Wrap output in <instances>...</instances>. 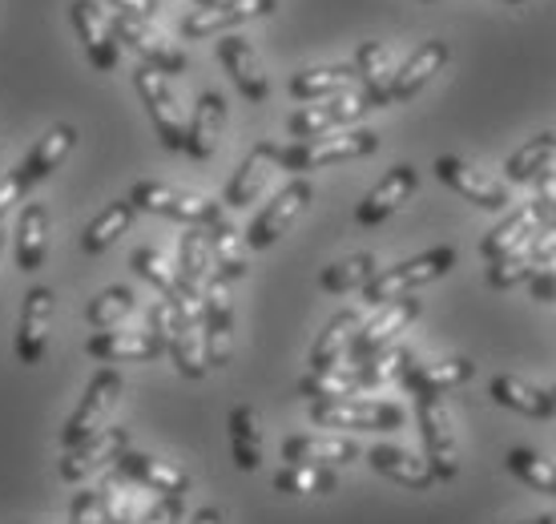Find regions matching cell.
<instances>
[{"instance_id": "1", "label": "cell", "mask_w": 556, "mask_h": 524, "mask_svg": "<svg viewBox=\"0 0 556 524\" xmlns=\"http://www.w3.org/2000/svg\"><path fill=\"white\" fill-rule=\"evenodd\" d=\"M379 150L376 129H355V134H323V138H303L291 146H275L270 141V158L275 166L306 174L319 166H339V162H355V158H371Z\"/></svg>"}, {"instance_id": "2", "label": "cell", "mask_w": 556, "mask_h": 524, "mask_svg": "<svg viewBox=\"0 0 556 524\" xmlns=\"http://www.w3.org/2000/svg\"><path fill=\"white\" fill-rule=\"evenodd\" d=\"M452 266H456V247H431V250H424V254H416V259L391 266V271H376V278L363 287V303L383 307V303H391V299H404L412 290L428 287L435 278H444Z\"/></svg>"}, {"instance_id": "3", "label": "cell", "mask_w": 556, "mask_h": 524, "mask_svg": "<svg viewBox=\"0 0 556 524\" xmlns=\"http://www.w3.org/2000/svg\"><path fill=\"white\" fill-rule=\"evenodd\" d=\"M129 202L146 214H162V219L186 222V226H214L218 219H226L218 202L210 198H198V194H186L178 186H166V182H134V190L126 194Z\"/></svg>"}, {"instance_id": "4", "label": "cell", "mask_w": 556, "mask_h": 524, "mask_svg": "<svg viewBox=\"0 0 556 524\" xmlns=\"http://www.w3.org/2000/svg\"><path fill=\"white\" fill-rule=\"evenodd\" d=\"M117 396H122V372L105 363V367H98V372L89 375L81 403H77L73 415L65 420V428H61V448H77L81 440L98 436V432L105 428V420H110Z\"/></svg>"}, {"instance_id": "5", "label": "cell", "mask_w": 556, "mask_h": 524, "mask_svg": "<svg viewBox=\"0 0 556 524\" xmlns=\"http://www.w3.org/2000/svg\"><path fill=\"white\" fill-rule=\"evenodd\" d=\"M230 351H235V295H230L226 278L210 275L206 290H202V355H206V372L226 367Z\"/></svg>"}, {"instance_id": "6", "label": "cell", "mask_w": 556, "mask_h": 524, "mask_svg": "<svg viewBox=\"0 0 556 524\" xmlns=\"http://www.w3.org/2000/svg\"><path fill=\"white\" fill-rule=\"evenodd\" d=\"M416 420H419V436H424V460H428V469L435 472V481H456L459 444H456V432H452V415H447L444 400L419 391Z\"/></svg>"}, {"instance_id": "7", "label": "cell", "mask_w": 556, "mask_h": 524, "mask_svg": "<svg viewBox=\"0 0 556 524\" xmlns=\"http://www.w3.org/2000/svg\"><path fill=\"white\" fill-rule=\"evenodd\" d=\"M311 420L323 428L343 432H395L404 428V408L383 400H315L311 403Z\"/></svg>"}, {"instance_id": "8", "label": "cell", "mask_w": 556, "mask_h": 524, "mask_svg": "<svg viewBox=\"0 0 556 524\" xmlns=\"http://www.w3.org/2000/svg\"><path fill=\"white\" fill-rule=\"evenodd\" d=\"M134 89H138L141 105L150 113V122H153V129H157L162 146H166L169 153L186 150V117H181L178 97H174L166 77L157 70H150V65H141V70H134Z\"/></svg>"}, {"instance_id": "9", "label": "cell", "mask_w": 556, "mask_h": 524, "mask_svg": "<svg viewBox=\"0 0 556 524\" xmlns=\"http://www.w3.org/2000/svg\"><path fill=\"white\" fill-rule=\"evenodd\" d=\"M367 110H371V101L348 89V93L323 97V101H311V105H303L299 113H291V117H287V134H291L294 141L323 138V134H334V129H343V125H355Z\"/></svg>"}, {"instance_id": "10", "label": "cell", "mask_w": 556, "mask_h": 524, "mask_svg": "<svg viewBox=\"0 0 556 524\" xmlns=\"http://www.w3.org/2000/svg\"><path fill=\"white\" fill-rule=\"evenodd\" d=\"M419 319V299L416 295H404V299H391V303H383V311H379L371 323H363L359 332H355V339H351V351H348V363L351 367H359V363H367L371 355H379L383 347H391L400 335L412 327Z\"/></svg>"}, {"instance_id": "11", "label": "cell", "mask_w": 556, "mask_h": 524, "mask_svg": "<svg viewBox=\"0 0 556 524\" xmlns=\"http://www.w3.org/2000/svg\"><path fill=\"white\" fill-rule=\"evenodd\" d=\"M311 194H315V186H311L306 178L287 182V186H282V190H278L263 210H258V219L251 222V230H247V247L251 250L275 247L278 238L291 230V222L311 207Z\"/></svg>"}, {"instance_id": "12", "label": "cell", "mask_w": 556, "mask_h": 524, "mask_svg": "<svg viewBox=\"0 0 556 524\" xmlns=\"http://www.w3.org/2000/svg\"><path fill=\"white\" fill-rule=\"evenodd\" d=\"M105 21H110L113 41L122 45V49H134V53L141 57V65L157 70L162 77L186 73V53L174 49L169 41H162V37L153 33V25H141V21H134V16H126V13H113V16H105Z\"/></svg>"}, {"instance_id": "13", "label": "cell", "mask_w": 556, "mask_h": 524, "mask_svg": "<svg viewBox=\"0 0 556 524\" xmlns=\"http://www.w3.org/2000/svg\"><path fill=\"white\" fill-rule=\"evenodd\" d=\"M556 259V230H536L532 238H525L516 250H508L504 259H496L488 266V287L492 290H513L520 283H529L536 271L553 266Z\"/></svg>"}, {"instance_id": "14", "label": "cell", "mask_w": 556, "mask_h": 524, "mask_svg": "<svg viewBox=\"0 0 556 524\" xmlns=\"http://www.w3.org/2000/svg\"><path fill=\"white\" fill-rule=\"evenodd\" d=\"M416 186H419V170L412 166V162L391 166L388 174L367 190V198H363L359 207H355V222H359L363 230L383 226L391 214H400V210H404V202L416 194Z\"/></svg>"}, {"instance_id": "15", "label": "cell", "mask_w": 556, "mask_h": 524, "mask_svg": "<svg viewBox=\"0 0 556 524\" xmlns=\"http://www.w3.org/2000/svg\"><path fill=\"white\" fill-rule=\"evenodd\" d=\"M129 448V428L126 424H113V428H101L98 436L81 440L77 448H65V460H61V481L65 484H81L89 476H98L105 464H117V456Z\"/></svg>"}, {"instance_id": "16", "label": "cell", "mask_w": 556, "mask_h": 524, "mask_svg": "<svg viewBox=\"0 0 556 524\" xmlns=\"http://www.w3.org/2000/svg\"><path fill=\"white\" fill-rule=\"evenodd\" d=\"M278 9V0H210V4H198L194 13L181 21V37H214V33H226V28H238L247 21H258V16H270Z\"/></svg>"}, {"instance_id": "17", "label": "cell", "mask_w": 556, "mask_h": 524, "mask_svg": "<svg viewBox=\"0 0 556 524\" xmlns=\"http://www.w3.org/2000/svg\"><path fill=\"white\" fill-rule=\"evenodd\" d=\"M70 21H73V33H77V41H81L85 57H89V65H93L98 73L117 70V61H122V45L113 41L110 21H105V9H101V4H93V0H73Z\"/></svg>"}, {"instance_id": "18", "label": "cell", "mask_w": 556, "mask_h": 524, "mask_svg": "<svg viewBox=\"0 0 556 524\" xmlns=\"http://www.w3.org/2000/svg\"><path fill=\"white\" fill-rule=\"evenodd\" d=\"M49 319H53V290L28 287L21 303V323H16V359L25 367H37L49 351Z\"/></svg>"}, {"instance_id": "19", "label": "cell", "mask_w": 556, "mask_h": 524, "mask_svg": "<svg viewBox=\"0 0 556 524\" xmlns=\"http://www.w3.org/2000/svg\"><path fill=\"white\" fill-rule=\"evenodd\" d=\"M89 359H101V363H150V359H162L166 355V339L150 327H141V332H93L89 335V344H85Z\"/></svg>"}, {"instance_id": "20", "label": "cell", "mask_w": 556, "mask_h": 524, "mask_svg": "<svg viewBox=\"0 0 556 524\" xmlns=\"http://www.w3.org/2000/svg\"><path fill=\"white\" fill-rule=\"evenodd\" d=\"M435 178L444 182L447 190H456L459 198H468L472 207L492 210V214H496V210H508V190H504L501 182H492L488 174H480L476 166L459 162L452 153L435 158Z\"/></svg>"}, {"instance_id": "21", "label": "cell", "mask_w": 556, "mask_h": 524, "mask_svg": "<svg viewBox=\"0 0 556 524\" xmlns=\"http://www.w3.org/2000/svg\"><path fill=\"white\" fill-rule=\"evenodd\" d=\"M218 61H223L226 77L235 82V89L242 93V101L263 105L266 97H270V82H266L263 61H258V53H254V45L247 37H223L218 41Z\"/></svg>"}, {"instance_id": "22", "label": "cell", "mask_w": 556, "mask_h": 524, "mask_svg": "<svg viewBox=\"0 0 556 524\" xmlns=\"http://www.w3.org/2000/svg\"><path fill=\"white\" fill-rule=\"evenodd\" d=\"M166 351L174 355L178 372L186 379H202L206 375V355H202V319L181 311L178 303L166 299Z\"/></svg>"}, {"instance_id": "23", "label": "cell", "mask_w": 556, "mask_h": 524, "mask_svg": "<svg viewBox=\"0 0 556 524\" xmlns=\"http://www.w3.org/2000/svg\"><path fill=\"white\" fill-rule=\"evenodd\" d=\"M447 57H452V49H447V41H440V37H431V41L419 45L416 53L407 57L404 65L391 73L388 105H395V101H412L424 85H431V77H435V73L444 70Z\"/></svg>"}, {"instance_id": "24", "label": "cell", "mask_w": 556, "mask_h": 524, "mask_svg": "<svg viewBox=\"0 0 556 524\" xmlns=\"http://www.w3.org/2000/svg\"><path fill=\"white\" fill-rule=\"evenodd\" d=\"M117 469H122L126 481L141 484V488H153V492H162V497H186V488H190L186 469H178V464H169V460L150 456V452L126 448V452L117 456Z\"/></svg>"}, {"instance_id": "25", "label": "cell", "mask_w": 556, "mask_h": 524, "mask_svg": "<svg viewBox=\"0 0 556 524\" xmlns=\"http://www.w3.org/2000/svg\"><path fill=\"white\" fill-rule=\"evenodd\" d=\"M226 129V97L218 89H206V93L194 101V117L186 122V150L194 162H210L218 141H223Z\"/></svg>"}, {"instance_id": "26", "label": "cell", "mask_w": 556, "mask_h": 524, "mask_svg": "<svg viewBox=\"0 0 556 524\" xmlns=\"http://www.w3.org/2000/svg\"><path fill=\"white\" fill-rule=\"evenodd\" d=\"M73 146H77V125H70V122L53 125V129L25 153V162L16 166V178L25 182V190H33L37 182L49 178L56 166H65V158L73 153Z\"/></svg>"}, {"instance_id": "27", "label": "cell", "mask_w": 556, "mask_h": 524, "mask_svg": "<svg viewBox=\"0 0 556 524\" xmlns=\"http://www.w3.org/2000/svg\"><path fill=\"white\" fill-rule=\"evenodd\" d=\"M359 444L343 436H287L282 440V460L287 464H315V469H339L359 460Z\"/></svg>"}, {"instance_id": "28", "label": "cell", "mask_w": 556, "mask_h": 524, "mask_svg": "<svg viewBox=\"0 0 556 524\" xmlns=\"http://www.w3.org/2000/svg\"><path fill=\"white\" fill-rule=\"evenodd\" d=\"M476 375V363L468 355H452V359H431V363H416L412 359V367H407L400 379L412 396L419 391H428V396H440V391H452V387L468 384Z\"/></svg>"}, {"instance_id": "29", "label": "cell", "mask_w": 556, "mask_h": 524, "mask_svg": "<svg viewBox=\"0 0 556 524\" xmlns=\"http://www.w3.org/2000/svg\"><path fill=\"white\" fill-rule=\"evenodd\" d=\"M367 460H371V469H376L379 476L395 481L400 488H416V492H424V488L435 484V472L428 469V460L404 452V448H395V444H376V448L367 452Z\"/></svg>"}, {"instance_id": "30", "label": "cell", "mask_w": 556, "mask_h": 524, "mask_svg": "<svg viewBox=\"0 0 556 524\" xmlns=\"http://www.w3.org/2000/svg\"><path fill=\"white\" fill-rule=\"evenodd\" d=\"M45 254H49V207L33 198L16 222V266L33 275L45 266Z\"/></svg>"}, {"instance_id": "31", "label": "cell", "mask_w": 556, "mask_h": 524, "mask_svg": "<svg viewBox=\"0 0 556 524\" xmlns=\"http://www.w3.org/2000/svg\"><path fill=\"white\" fill-rule=\"evenodd\" d=\"M488 391H492V400L501 403V408L529 415V420H553L556 415L553 396L541 391V387H532L529 379H520V375H492Z\"/></svg>"}, {"instance_id": "32", "label": "cell", "mask_w": 556, "mask_h": 524, "mask_svg": "<svg viewBox=\"0 0 556 524\" xmlns=\"http://www.w3.org/2000/svg\"><path fill=\"white\" fill-rule=\"evenodd\" d=\"M363 327L359 311H339V315L323 327V335L311 347V372H331V367H343L351 351V339Z\"/></svg>"}, {"instance_id": "33", "label": "cell", "mask_w": 556, "mask_h": 524, "mask_svg": "<svg viewBox=\"0 0 556 524\" xmlns=\"http://www.w3.org/2000/svg\"><path fill=\"white\" fill-rule=\"evenodd\" d=\"M270 166H275V158H270V141H258L247 158H242V166H238V174L230 178V186H226V207L230 210H242L251 207L254 198L263 194L266 178H270Z\"/></svg>"}, {"instance_id": "34", "label": "cell", "mask_w": 556, "mask_h": 524, "mask_svg": "<svg viewBox=\"0 0 556 524\" xmlns=\"http://www.w3.org/2000/svg\"><path fill=\"white\" fill-rule=\"evenodd\" d=\"M138 214H141V210L134 207L129 198H117V202H110L105 210H98V219L85 226L81 250H85V254H105V250L126 235L129 226H134V219H138Z\"/></svg>"}, {"instance_id": "35", "label": "cell", "mask_w": 556, "mask_h": 524, "mask_svg": "<svg viewBox=\"0 0 556 524\" xmlns=\"http://www.w3.org/2000/svg\"><path fill=\"white\" fill-rule=\"evenodd\" d=\"M391 53L383 41H363L359 53H355V77L363 82V97L371 101V110L388 105V85H391Z\"/></svg>"}, {"instance_id": "36", "label": "cell", "mask_w": 556, "mask_h": 524, "mask_svg": "<svg viewBox=\"0 0 556 524\" xmlns=\"http://www.w3.org/2000/svg\"><path fill=\"white\" fill-rule=\"evenodd\" d=\"M359 82L355 77V65H319V70H303L294 73L287 89H291L294 101H323V97H334V93H348L351 85Z\"/></svg>"}, {"instance_id": "37", "label": "cell", "mask_w": 556, "mask_h": 524, "mask_svg": "<svg viewBox=\"0 0 556 524\" xmlns=\"http://www.w3.org/2000/svg\"><path fill=\"white\" fill-rule=\"evenodd\" d=\"M226 428H230V456H235V464L242 472H258L263 464V428H258V412H254L251 403H238L230 420H226Z\"/></svg>"}, {"instance_id": "38", "label": "cell", "mask_w": 556, "mask_h": 524, "mask_svg": "<svg viewBox=\"0 0 556 524\" xmlns=\"http://www.w3.org/2000/svg\"><path fill=\"white\" fill-rule=\"evenodd\" d=\"M541 230V219H536V210L532 207H520V210H513L508 219L496 226V230H488L484 235V242H480V254H484L488 262H496V259H504L508 250H516L525 238H532Z\"/></svg>"}, {"instance_id": "39", "label": "cell", "mask_w": 556, "mask_h": 524, "mask_svg": "<svg viewBox=\"0 0 556 524\" xmlns=\"http://www.w3.org/2000/svg\"><path fill=\"white\" fill-rule=\"evenodd\" d=\"M214 275V259H210V235L206 226H190L181 235V254H178V278L190 290H206V278Z\"/></svg>"}, {"instance_id": "40", "label": "cell", "mask_w": 556, "mask_h": 524, "mask_svg": "<svg viewBox=\"0 0 556 524\" xmlns=\"http://www.w3.org/2000/svg\"><path fill=\"white\" fill-rule=\"evenodd\" d=\"M359 387H367L359 367H331V372H311L299 379V396L303 400H348Z\"/></svg>"}, {"instance_id": "41", "label": "cell", "mask_w": 556, "mask_h": 524, "mask_svg": "<svg viewBox=\"0 0 556 524\" xmlns=\"http://www.w3.org/2000/svg\"><path fill=\"white\" fill-rule=\"evenodd\" d=\"M210 235V259H214V275L226 278V283H235V278L247 275V250L238 242L235 226L226 219H218L214 226H206Z\"/></svg>"}, {"instance_id": "42", "label": "cell", "mask_w": 556, "mask_h": 524, "mask_svg": "<svg viewBox=\"0 0 556 524\" xmlns=\"http://www.w3.org/2000/svg\"><path fill=\"white\" fill-rule=\"evenodd\" d=\"M376 254H351L343 262H331L319 275V287L327 295H351V290H363L371 278H376Z\"/></svg>"}, {"instance_id": "43", "label": "cell", "mask_w": 556, "mask_h": 524, "mask_svg": "<svg viewBox=\"0 0 556 524\" xmlns=\"http://www.w3.org/2000/svg\"><path fill=\"white\" fill-rule=\"evenodd\" d=\"M556 162V134H536V138L529 141V146H520V150L504 162V174H508V182H532L541 170H548Z\"/></svg>"}, {"instance_id": "44", "label": "cell", "mask_w": 556, "mask_h": 524, "mask_svg": "<svg viewBox=\"0 0 556 524\" xmlns=\"http://www.w3.org/2000/svg\"><path fill=\"white\" fill-rule=\"evenodd\" d=\"M275 488L287 497H327L334 492V469H315V464H287L275 476Z\"/></svg>"}, {"instance_id": "45", "label": "cell", "mask_w": 556, "mask_h": 524, "mask_svg": "<svg viewBox=\"0 0 556 524\" xmlns=\"http://www.w3.org/2000/svg\"><path fill=\"white\" fill-rule=\"evenodd\" d=\"M134 307H138V295H134V287L113 283V287H105L93 303L85 307V323H89V327H98V332H110V327H117V323H122Z\"/></svg>"}, {"instance_id": "46", "label": "cell", "mask_w": 556, "mask_h": 524, "mask_svg": "<svg viewBox=\"0 0 556 524\" xmlns=\"http://www.w3.org/2000/svg\"><path fill=\"white\" fill-rule=\"evenodd\" d=\"M508 472H513L516 481L529 484V488L544 492V497H556V469L544 456L532 452V448H513L508 452Z\"/></svg>"}, {"instance_id": "47", "label": "cell", "mask_w": 556, "mask_h": 524, "mask_svg": "<svg viewBox=\"0 0 556 524\" xmlns=\"http://www.w3.org/2000/svg\"><path fill=\"white\" fill-rule=\"evenodd\" d=\"M536 198H532V210H536V219H541L544 230H556V162L548 170L536 174Z\"/></svg>"}, {"instance_id": "48", "label": "cell", "mask_w": 556, "mask_h": 524, "mask_svg": "<svg viewBox=\"0 0 556 524\" xmlns=\"http://www.w3.org/2000/svg\"><path fill=\"white\" fill-rule=\"evenodd\" d=\"M101 512H105V524H134V497L122 481H110L101 488Z\"/></svg>"}, {"instance_id": "49", "label": "cell", "mask_w": 556, "mask_h": 524, "mask_svg": "<svg viewBox=\"0 0 556 524\" xmlns=\"http://www.w3.org/2000/svg\"><path fill=\"white\" fill-rule=\"evenodd\" d=\"M70 524H105V512H101V492L93 488H81L70 504Z\"/></svg>"}, {"instance_id": "50", "label": "cell", "mask_w": 556, "mask_h": 524, "mask_svg": "<svg viewBox=\"0 0 556 524\" xmlns=\"http://www.w3.org/2000/svg\"><path fill=\"white\" fill-rule=\"evenodd\" d=\"M181 497H162L150 512H141L134 524H178L181 521Z\"/></svg>"}, {"instance_id": "51", "label": "cell", "mask_w": 556, "mask_h": 524, "mask_svg": "<svg viewBox=\"0 0 556 524\" xmlns=\"http://www.w3.org/2000/svg\"><path fill=\"white\" fill-rule=\"evenodd\" d=\"M105 4H113L117 13L134 16V21H141V25H157V16H162L157 0H105Z\"/></svg>"}, {"instance_id": "52", "label": "cell", "mask_w": 556, "mask_h": 524, "mask_svg": "<svg viewBox=\"0 0 556 524\" xmlns=\"http://www.w3.org/2000/svg\"><path fill=\"white\" fill-rule=\"evenodd\" d=\"M529 295L536 303H556V266H544L529 278Z\"/></svg>"}, {"instance_id": "53", "label": "cell", "mask_w": 556, "mask_h": 524, "mask_svg": "<svg viewBox=\"0 0 556 524\" xmlns=\"http://www.w3.org/2000/svg\"><path fill=\"white\" fill-rule=\"evenodd\" d=\"M25 194L28 190H25V182L16 178V170H13V174H4V178H0V219H4V214L16 207Z\"/></svg>"}, {"instance_id": "54", "label": "cell", "mask_w": 556, "mask_h": 524, "mask_svg": "<svg viewBox=\"0 0 556 524\" xmlns=\"http://www.w3.org/2000/svg\"><path fill=\"white\" fill-rule=\"evenodd\" d=\"M190 524H223V512H218V509H198Z\"/></svg>"}, {"instance_id": "55", "label": "cell", "mask_w": 556, "mask_h": 524, "mask_svg": "<svg viewBox=\"0 0 556 524\" xmlns=\"http://www.w3.org/2000/svg\"><path fill=\"white\" fill-rule=\"evenodd\" d=\"M541 524H556V512H548V516H541Z\"/></svg>"}, {"instance_id": "56", "label": "cell", "mask_w": 556, "mask_h": 524, "mask_svg": "<svg viewBox=\"0 0 556 524\" xmlns=\"http://www.w3.org/2000/svg\"><path fill=\"white\" fill-rule=\"evenodd\" d=\"M516 524H541V516H536V521H516Z\"/></svg>"}, {"instance_id": "57", "label": "cell", "mask_w": 556, "mask_h": 524, "mask_svg": "<svg viewBox=\"0 0 556 524\" xmlns=\"http://www.w3.org/2000/svg\"><path fill=\"white\" fill-rule=\"evenodd\" d=\"M504 4H525V0H504Z\"/></svg>"}, {"instance_id": "58", "label": "cell", "mask_w": 556, "mask_h": 524, "mask_svg": "<svg viewBox=\"0 0 556 524\" xmlns=\"http://www.w3.org/2000/svg\"><path fill=\"white\" fill-rule=\"evenodd\" d=\"M0 250H4V230H0Z\"/></svg>"}, {"instance_id": "59", "label": "cell", "mask_w": 556, "mask_h": 524, "mask_svg": "<svg viewBox=\"0 0 556 524\" xmlns=\"http://www.w3.org/2000/svg\"><path fill=\"white\" fill-rule=\"evenodd\" d=\"M548 396H553V403H556V387H553V391H548Z\"/></svg>"}, {"instance_id": "60", "label": "cell", "mask_w": 556, "mask_h": 524, "mask_svg": "<svg viewBox=\"0 0 556 524\" xmlns=\"http://www.w3.org/2000/svg\"><path fill=\"white\" fill-rule=\"evenodd\" d=\"M194 4H210V0H194Z\"/></svg>"}]
</instances>
